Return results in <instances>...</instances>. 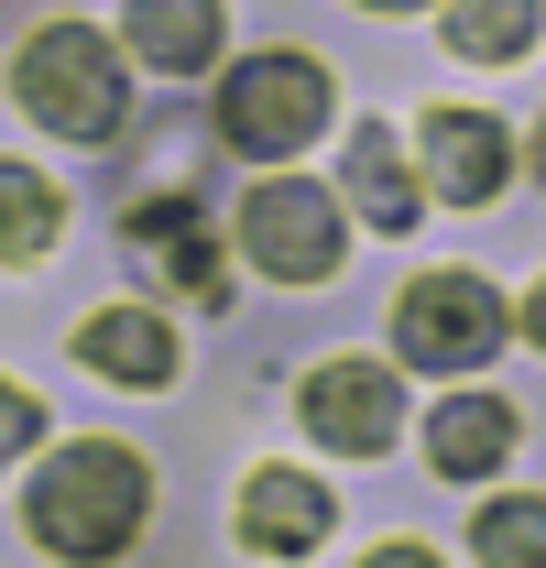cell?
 Here are the masks:
<instances>
[{"instance_id":"20","label":"cell","mask_w":546,"mask_h":568,"mask_svg":"<svg viewBox=\"0 0 546 568\" xmlns=\"http://www.w3.org/2000/svg\"><path fill=\"white\" fill-rule=\"evenodd\" d=\"M361 11H415V0H361Z\"/></svg>"},{"instance_id":"9","label":"cell","mask_w":546,"mask_h":568,"mask_svg":"<svg viewBox=\"0 0 546 568\" xmlns=\"http://www.w3.org/2000/svg\"><path fill=\"white\" fill-rule=\"evenodd\" d=\"M328 525H340V503L306 470H252L241 481V547L252 558H306V547H328Z\"/></svg>"},{"instance_id":"5","label":"cell","mask_w":546,"mask_h":568,"mask_svg":"<svg viewBox=\"0 0 546 568\" xmlns=\"http://www.w3.org/2000/svg\"><path fill=\"white\" fill-rule=\"evenodd\" d=\"M241 252H252L273 284H328L340 274V197L306 186V175H263V186L241 197Z\"/></svg>"},{"instance_id":"21","label":"cell","mask_w":546,"mask_h":568,"mask_svg":"<svg viewBox=\"0 0 546 568\" xmlns=\"http://www.w3.org/2000/svg\"><path fill=\"white\" fill-rule=\"evenodd\" d=\"M536 175H546V132H536Z\"/></svg>"},{"instance_id":"19","label":"cell","mask_w":546,"mask_h":568,"mask_svg":"<svg viewBox=\"0 0 546 568\" xmlns=\"http://www.w3.org/2000/svg\"><path fill=\"white\" fill-rule=\"evenodd\" d=\"M525 339H536V351H546V284H536V295H525Z\"/></svg>"},{"instance_id":"2","label":"cell","mask_w":546,"mask_h":568,"mask_svg":"<svg viewBox=\"0 0 546 568\" xmlns=\"http://www.w3.org/2000/svg\"><path fill=\"white\" fill-rule=\"evenodd\" d=\"M22 110L67 142H110L132 121V77H121V44L88 33V22H44L22 44Z\"/></svg>"},{"instance_id":"10","label":"cell","mask_w":546,"mask_h":568,"mask_svg":"<svg viewBox=\"0 0 546 568\" xmlns=\"http://www.w3.org/2000/svg\"><path fill=\"white\" fill-rule=\"evenodd\" d=\"M77 361L99 372V383H175V328L153 317V306H99L88 328H77Z\"/></svg>"},{"instance_id":"12","label":"cell","mask_w":546,"mask_h":568,"mask_svg":"<svg viewBox=\"0 0 546 568\" xmlns=\"http://www.w3.org/2000/svg\"><path fill=\"white\" fill-rule=\"evenodd\" d=\"M350 209L372 219V230H415V209H426V175H415V153L394 142V121H361L350 132Z\"/></svg>"},{"instance_id":"15","label":"cell","mask_w":546,"mask_h":568,"mask_svg":"<svg viewBox=\"0 0 546 568\" xmlns=\"http://www.w3.org/2000/svg\"><path fill=\"white\" fill-rule=\"evenodd\" d=\"M536 11L546 0H448V44H459L471 67H514V55L536 44Z\"/></svg>"},{"instance_id":"18","label":"cell","mask_w":546,"mask_h":568,"mask_svg":"<svg viewBox=\"0 0 546 568\" xmlns=\"http://www.w3.org/2000/svg\"><path fill=\"white\" fill-rule=\"evenodd\" d=\"M361 568H437V558H426V547H372Z\"/></svg>"},{"instance_id":"4","label":"cell","mask_w":546,"mask_h":568,"mask_svg":"<svg viewBox=\"0 0 546 568\" xmlns=\"http://www.w3.org/2000/svg\"><path fill=\"white\" fill-rule=\"evenodd\" d=\"M317 121H328V67L317 55H252V67H230V88H219L230 153H306Z\"/></svg>"},{"instance_id":"8","label":"cell","mask_w":546,"mask_h":568,"mask_svg":"<svg viewBox=\"0 0 546 568\" xmlns=\"http://www.w3.org/2000/svg\"><path fill=\"white\" fill-rule=\"evenodd\" d=\"M426 197H448V209H492L503 197V175H514V142L492 132L481 110H426Z\"/></svg>"},{"instance_id":"17","label":"cell","mask_w":546,"mask_h":568,"mask_svg":"<svg viewBox=\"0 0 546 568\" xmlns=\"http://www.w3.org/2000/svg\"><path fill=\"white\" fill-rule=\"evenodd\" d=\"M33 437H44V405H33L22 383H0V470H11V459H22Z\"/></svg>"},{"instance_id":"13","label":"cell","mask_w":546,"mask_h":568,"mask_svg":"<svg viewBox=\"0 0 546 568\" xmlns=\"http://www.w3.org/2000/svg\"><path fill=\"white\" fill-rule=\"evenodd\" d=\"M426 459H437L448 481L503 470V459H514V405H503V394H448V405L426 416Z\"/></svg>"},{"instance_id":"14","label":"cell","mask_w":546,"mask_h":568,"mask_svg":"<svg viewBox=\"0 0 546 568\" xmlns=\"http://www.w3.org/2000/svg\"><path fill=\"white\" fill-rule=\"evenodd\" d=\"M55 230H67V197L33 164H0V263H44Z\"/></svg>"},{"instance_id":"16","label":"cell","mask_w":546,"mask_h":568,"mask_svg":"<svg viewBox=\"0 0 546 568\" xmlns=\"http://www.w3.org/2000/svg\"><path fill=\"white\" fill-rule=\"evenodd\" d=\"M471 547H481V568H546V493H514V503H481Z\"/></svg>"},{"instance_id":"3","label":"cell","mask_w":546,"mask_h":568,"mask_svg":"<svg viewBox=\"0 0 546 568\" xmlns=\"http://www.w3.org/2000/svg\"><path fill=\"white\" fill-rule=\"evenodd\" d=\"M503 339H514V317L481 274H415L394 306V361H415V372H481Z\"/></svg>"},{"instance_id":"7","label":"cell","mask_w":546,"mask_h":568,"mask_svg":"<svg viewBox=\"0 0 546 568\" xmlns=\"http://www.w3.org/2000/svg\"><path fill=\"white\" fill-rule=\"evenodd\" d=\"M295 416L317 426L328 448L372 459V448H394L405 394H394V372H383V361H317V372H306V394H295Z\"/></svg>"},{"instance_id":"6","label":"cell","mask_w":546,"mask_h":568,"mask_svg":"<svg viewBox=\"0 0 546 568\" xmlns=\"http://www.w3.org/2000/svg\"><path fill=\"white\" fill-rule=\"evenodd\" d=\"M121 241H132V263L153 284H175L186 306H230V252H219V230H208L198 197H142L121 219Z\"/></svg>"},{"instance_id":"1","label":"cell","mask_w":546,"mask_h":568,"mask_svg":"<svg viewBox=\"0 0 546 568\" xmlns=\"http://www.w3.org/2000/svg\"><path fill=\"white\" fill-rule=\"evenodd\" d=\"M142 514H153V470H142L132 448H110V437L55 448V459L33 470V493H22L33 547H44V558H67V568H110V558L142 536Z\"/></svg>"},{"instance_id":"11","label":"cell","mask_w":546,"mask_h":568,"mask_svg":"<svg viewBox=\"0 0 546 568\" xmlns=\"http://www.w3.org/2000/svg\"><path fill=\"white\" fill-rule=\"evenodd\" d=\"M219 33H230L219 0H132V22H121V44H132L142 67H164V77L219 67Z\"/></svg>"}]
</instances>
